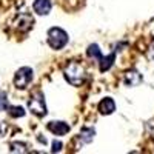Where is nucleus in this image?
Segmentation results:
<instances>
[{
    "instance_id": "obj_14",
    "label": "nucleus",
    "mask_w": 154,
    "mask_h": 154,
    "mask_svg": "<svg viewBox=\"0 0 154 154\" xmlns=\"http://www.w3.org/2000/svg\"><path fill=\"white\" fill-rule=\"evenodd\" d=\"M9 106V102H8V97L5 93H0V111H5L8 109Z\"/></svg>"
},
{
    "instance_id": "obj_1",
    "label": "nucleus",
    "mask_w": 154,
    "mask_h": 154,
    "mask_svg": "<svg viewBox=\"0 0 154 154\" xmlns=\"http://www.w3.org/2000/svg\"><path fill=\"white\" fill-rule=\"evenodd\" d=\"M63 75L69 85L72 86H82L86 79V71L85 66L79 62H69L63 69Z\"/></svg>"
},
{
    "instance_id": "obj_8",
    "label": "nucleus",
    "mask_w": 154,
    "mask_h": 154,
    "mask_svg": "<svg viewBox=\"0 0 154 154\" xmlns=\"http://www.w3.org/2000/svg\"><path fill=\"white\" fill-rule=\"evenodd\" d=\"M142 80H143L142 74H140L139 71H136V69L128 71L125 74V79H123V82H125L126 86H137V85L142 83Z\"/></svg>"
},
{
    "instance_id": "obj_7",
    "label": "nucleus",
    "mask_w": 154,
    "mask_h": 154,
    "mask_svg": "<svg viewBox=\"0 0 154 154\" xmlns=\"http://www.w3.org/2000/svg\"><path fill=\"white\" fill-rule=\"evenodd\" d=\"M99 112L100 114H103V116H109L116 111V103H114V100L111 97H105V99H102L100 100V103L97 106Z\"/></svg>"
},
{
    "instance_id": "obj_10",
    "label": "nucleus",
    "mask_w": 154,
    "mask_h": 154,
    "mask_svg": "<svg viewBox=\"0 0 154 154\" xmlns=\"http://www.w3.org/2000/svg\"><path fill=\"white\" fill-rule=\"evenodd\" d=\"M34 25V19L29 16V14H20L17 22H16V26L20 29V31H28L32 28Z\"/></svg>"
},
{
    "instance_id": "obj_2",
    "label": "nucleus",
    "mask_w": 154,
    "mask_h": 154,
    "mask_svg": "<svg viewBox=\"0 0 154 154\" xmlns=\"http://www.w3.org/2000/svg\"><path fill=\"white\" fill-rule=\"evenodd\" d=\"M86 54H88V57L96 59V60L99 62L100 72H106V71L112 66V63H114V60H116V51H112L109 56L105 57V56H102L100 48H99L97 43H91V45H89L88 49H86Z\"/></svg>"
},
{
    "instance_id": "obj_11",
    "label": "nucleus",
    "mask_w": 154,
    "mask_h": 154,
    "mask_svg": "<svg viewBox=\"0 0 154 154\" xmlns=\"http://www.w3.org/2000/svg\"><path fill=\"white\" fill-rule=\"evenodd\" d=\"M94 136H96L94 128H82V131L79 134V140H80V143H89V142H93Z\"/></svg>"
},
{
    "instance_id": "obj_12",
    "label": "nucleus",
    "mask_w": 154,
    "mask_h": 154,
    "mask_svg": "<svg viewBox=\"0 0 154 154\" xmlns=\"http://www.w3.org/2000/svg\"><path fill=\"white\" fill-rule=\"evenodd\" d=\"M8 112L11 117H23L25 116V109L22 106H8Z\"/></svg>"
},
{
    "instance_id": "obj_15",
    "label": "nucleus",
    "mask_w": 154,
    "mask_h": 154,
    "mask_svg": "<svg viewBox=\"0 0 154 154\" xmlns=\"http://www.w3.org/2000/svg\"><path fill=\"white\" fill-rule=\"evenodd\" d=\"M60 149H62V142H57V140H54V142H53V149H51V151L57 152V151H60Z\"/></svg>"
},
{
    "instance_id": "obj_3",
    "label": "nucleus",
    "mask_w": 154,
    "mask_h": 154,
    "mask_svg": "<svg viewBox=\"0 0 154 154\" xmlns=\"http://www.w3.org/2000/svg\"><path fill=\"white\" fill-rule=\"evenodd\" d=\"M69 42V37H68V32L62 28H57V26H53L48 29V45L53 48V49H62L65 48Z\"/></svg>"
},
{
    "instance_id": "obj_4",
    "label": "nucleus",
    "mask_w": 154,
    "mask_h": 154,
    "mask_svg": "<svg viewBox=\"0 0 154 154\" xmlns=\"http://www.w3.org/2000/svg\"><path fill=\"white\" fill-rule=\"evenodd\" d=\"M28 108L32 114H35L37 117H43V116H46L48 109H46V103H45V96L43 93L37 91L35 94L31 96L29 102H28Z\"/></svg>"
},
{
    "instance_id": "obj_13",
    "label": "nucleus",
    "mask_w": 154,
    "mask_h": 154,
    "mask_svg": "<svg viewBox=\"0 0 154 154\" xmlns=\"http://www.w3.org/2000/svg\"><path fill=\"white\" fill-rule=\"evenodd\" d=\"M26 143H20V142H12L11 143V152H26Z\"/></svg>"
},
{
    "instance_id": "obj_5",
    "label": "nucleus",
    "mask_w": 154,
    "mask_h": 154,
    "mask_svg": "<svg viewBox=\"0 0 154 154\" xmlns=\"http://www.w3.org/2000/svg\"><path fill=\"white\" fill-rule=\"evenodd\" d=\"M34 79V71L29 66H22L20 69L16 71L14 74V85L19 89H26L28 85L32 82Z\"/></svg>"
},
{
    "instance_id": "obj_6",
    "label": "nucleus",
    "mask_w": 154,
    "mask_h": 154,
    "mask_svg": "<svg viewBox=\"0 0 154 154\" xmlns=\"http://www.w3.org/2000/svg\"><path fill=\"white\" fill-rule=\"evenodd\" d=\"M48 130L53 133L54 136H65V134L69 133V125L66 122H62V120H59V122H49L48 123Z\"/></svg>"
},
{
    "instance_id": "obj_9",
    "label": "nucleus",
    "mask_w": 154,
    "mask_h": 154,
    "mask_svg": "<svg viewBox=\"0 0 154 154\" xmlns=\"http://www.w3.org/2000/svg\"><path fill=\"white\" fill-rule=\"evenodd\" d=\"M51 8H53L51 0H35V2L32 3V9L37 12L38 16H46V14H49Z\"/></svg>"
}]
</instances>
